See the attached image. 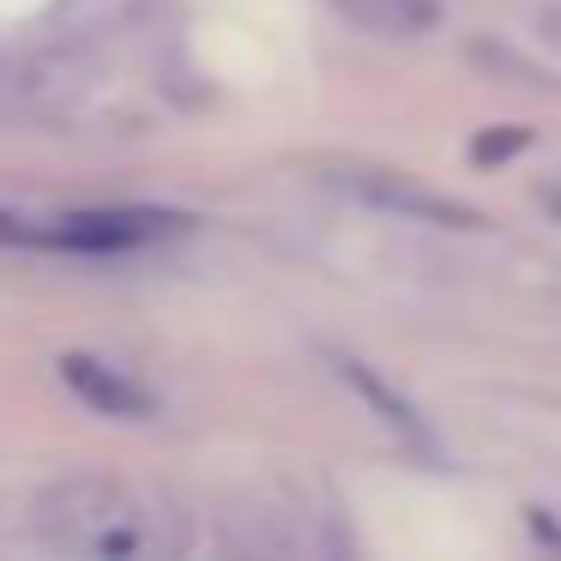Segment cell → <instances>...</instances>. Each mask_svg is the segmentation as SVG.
I'll return each mask as SVG.
<instances>
[{
	"label": "cell",
	"mask_w": 561,
	"mask_h": 561,
	"mask_svg": "<svg viewBox=\"0 0 561 561\" xmlns=\"http://www.w3.org/2000/svg\"><path fill=\"white\" fill-rule=\"evenodd\" d=\"M55 561H163L151 507L115 477H67L37 507Z\"/></svg>",
	"instance_id": "6da1fadb"
},
{
	"label": "cell",
	"mask_w": 561,
	"mask_h": 561,
	"mask_svg": "<svg viewBox=\"0 0 561 561\" xmlns=\"http://www.w3.org/2000/svg\"><path fill=\"white\" fill-rule=\"evenodd\" d=\"M182 230L175 211L151 206H103V211H67V218L31 230V248H67V254H127V248L163 242Z\"/></svg>",
	"instance_id": "7a4b0ae2"
},
{
	"label": "cell",
	"mask_w": 561,
	"mask_h": 561,
	"mask_svg": "<svg viewBox=\"0 0 561 561\" xmlns=\"http://www.w3.org/2000/svg\"><path fill=\"white\" fill-rule=\"evenodd\" d=\"M332 182H339L351 199H363V206H375V211H392V218L440 224V230H477V224H483L471 206H459V199H447V194H435V187L411 182V175L375 170V163H351V170H339Z\"/></svg>",
	"instance_id": "3957f363"
},
{
	"label": "cell",
	"mask_w": 561,
	"mask_h": 561,
	"mask_svg": "<svg viewBox=\"0 0 561 561\" xmlns=\"http://www.w3.org/2000/svg\"><path fill=\"white\" fill-rule=\"evenodd\" d=\"M61 380H67V392H73L85 411L115 416V423H146V416L158 411V399H151L146 380H134L127 368H115L110 356L67 351V356H61Z\"/></svg>",
	"instance_id": "277c9868"
},
{
	"label": "cell",
	"mask_w": 561,
	"mask_h": 561,
	"mask_svg": "<svg viewBox=\"0 0 561 561\" xmlns=\"http://www.w3.org/2000/svg\"><path fill=\"white\" fill-rule=\"evenodd\" d=\"M339 375H344V387L363 392V404H368V411H375L380 423L392 428V435L404 440V447L416 453V459H435V435H428V423L411 411V399H399V392H392V387H387V380H380L368 363H356V356H344Z\"/></svg>",
	"instance_id": "5b68a950"
},
{
	"label": "cell",
	"mask_w": 561,
	"mask_h": 561,
	"mask_svg": "<svg viewBox=\"0 0 561 561\" xmlns=\"http://www.w3.org/2000/svg\"><path fill=\"white\" fill-rule=\"evenodd\" d=\"M332 7H339L344 19H356L363 31H375V37H416L404 0H332Z\"/></svg>",
	"instance_id": "8992f818"
},
{
	"label": "cell",
	"mask_w": 561,
	"mask_h": 561,
	"mask_svg": "<svg viewBox=\"0 0 561 561\" xmlns=\"http://www.w3.org/2000/svg\"><path fill=\"white\" fill-rule=\"evenodd\" d=\"M525 139H531L525 127H501V134H483V139H477V151H471V163H507L513 151L525 146Z\"/></svg>",
	"instance_id": "52a82bcc"
},
{
	"label": "cell",
	"mask_w": 561,
	"mask_h": 561,
	"mask_svg": "<svg viewBox=\"0 0 561 561\" xmlns=\"http://www.w3.org/2000/svg\"><path fill=\"white\" fill-rule=\"evenodd\" d=\"M531 25H537V37H543L549 49H561V0H537Z\"/></svg>",
	"instance_id": "ba28073f"
}]
</instances>
